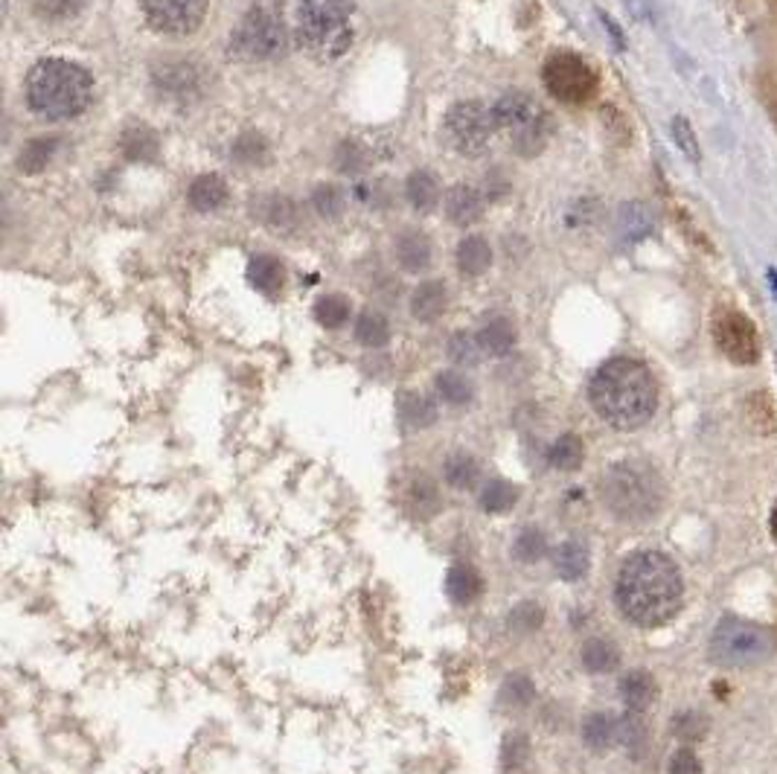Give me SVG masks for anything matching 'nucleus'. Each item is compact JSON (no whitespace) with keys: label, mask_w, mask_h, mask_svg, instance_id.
<instances>
[{"label":"nucleus","mask_w":777,"mask_h":774,"mask_svg":"<svg viewBox=\"0 0 777 774\" xmlns=\"http://www.w3.org/2000/svg\"><path fill=\"white\" fill-rule=\"evenodd\" d=\"M617 606L626 621L643 629L664 626L684 600V583L675 562L658 551H641L626 559L615 585Z\"/></svg>","instance_id":"1"},{"label":"nucleus","mask_w":777,"mask_h":774,"mask_svg":"<svg viewBox=\"0 0 777 774\" xmlns=\"http://www.w3.org/2000/svg\"><path fill=\"white\" fill-rule=\"evenodd\" d=\"M588 400L603 423H609L617 432H635L656 414V375L649 373L643 361L620 356V359L606 361L594 373L592 384H588Z\"/></svg>","instance_id":"2"},{"label":"nucleus","mask_w":777,"mask_h":774,"mask_svg":"<svg viewBox=\"0 0 777 774\" xmlns=\"http://www.w3.org/2000/svg\"><path fill=\"white\" fill-rule=\"evenodd\" d=\"M26 105L44 120H73L91 105L94 79L67 59H44L26 73Z\"/></svg>","instance_id":"3"},{"label":"nucleus","mask_w":777,"mask_h":774,"mask_svg":"<svg viewBox=\"0 0 777 774\" xmlns=\"http://www.w3.org/2000/svg\"><path fill=\"white\" fill-rule=\"evenodd\" d=\"M600 496L620 521H647L664 507V484L643 460H624L603 475Z\"/></svg>","instance_id":"4"},{"label":"nucleus","mask_w":777,"mask_h":774,"mask_svg":"<svg viewBox=\"0 0 777 774\" xmlns=\"http://www.w3.org/2000/svg\"><path fill=\"white\" fill-rule=\"evenodd\" d=\"M297 41L321 62L341 59L353 44V3L350 0H300Z\"/></svg>","instance_id":"5"},{"label":"nucleus","mask_w":777,"mask_h":774,"mask_svg":"<svg viewBox=\"0 0 777 774\" xmlns=\"http://www.w3.org/2000/svg\"><path fill=\"white\" fill-rule=\"evenodd\" d=\"M775 655V635L766 626L725 615L711 635V658L722 667H757Z\"/></svg>","instance_id":"6"},{"label":"nucleus","mask_w":777,"mask_h":774,"mask_svg":"<svg viewBox=\"0 0 777 774\" xmlns=\"http://www.w3.org/2000/svg\"><path fill=\"white\" fill-rule=\"evenodd\" d=\"M492 108H496L498 128L510 137V144L521 158H533L545 149L551 137V117L533 96L507 91Z\"/></svg>","instance_id":"7"},{"label":"nucleus","mask_w":777,"mask_h":774,"mask_svg":"<svg viewBox=\"0 0 777 774\" xmlns=\"http://www.w3.org/2000/svg\"><path fill=\"white\" fill-rule=\"evenodd\" d=\"M289 32L274 3H259L248 9L240 26L231 32V53L245 62H272L286 53Z\"/></svg>","instance_id":"8"},{"label":"nucleus","mask_w":777,"mask_h":774,"mask_svg":"<svg viewBox=\"0 0 777 774\" xmlns=\"http://www.w3.org/2000/svg\"><path fill=\"white\" fill-rule=\"evenodd\" d=\"M501 131L496 120V108L483 103H457L446 112L443 120V135L451 144V149L460 155H481Z\"/></svg>","instance_id":"9"},{"label":"nucleus","mask_w":777,"mask_h":774,"mask_svg":"<svg viewBox=\"0 0 777 774\" xmlns=\"http://www.w3.org/2000/svg\"><path fill=\"white\" fill-rule=\"evenodd\" d=\"M542 79H545V88L551 91V96H556L565 105L592 103L597 88H600L597 71L577 53H556V56L547 59Z\"/></svg>","instance_id":"10"},{"label":"nucleus","mask_w":777,"mask_h":774,"mask_svg":"<svg viewBox=\"0 0 777 774\" xmlns=\"http://www.w3.org/2000/svg\"><path fill=\"white\" fill-rule=\"evenodd\" d=\"M713 341L720 352L734 364H754L760 359V336L748 315L737 309H725L713 320Z\"/></svg>","instance_id":"11"},{"label":"nucleus","mask_w":777,"mask_h":774,"mask_svg":"<svg viewBox=\"0 0 777 774\" xmlns=\"http://www.w3.org/2000/svg\"><path fill=\"white\" fill-rule=\"evenodd\" d=\"M143 15L155 32L190 35L207 15V0H140Z\"/></svg>","instance_id":"12"},{"label":"nucleus","mask_w":777,"mask_h":774,"mask_svg":"<svg viewBox=\"0 0 777 774\" xmlns=\"http://www.w3.org/2000/svg\"><path fill=\"white\" fill-rule=\"evenodd\" d=\"M155 88L175 99H187L201 91V71L190 62H167L155 71Z\"/></svg>","instance_id":"13"},{"label":"nucleus","mask_w":777,"mask_h":774,"mask_svg":"<svg viewBox=\"0 0 777 774\" xmlns=\"http://www.w3.org/2000/svg\"><path fill=\"white\" fill-rule=\"evenodd\" d=\"M446 213L460 227H472L483 216V195L472 184H455L446 195Z\"/></svg>","instance_id":"14"},{"label":"nucleus","mask_w":777,"mask_h":774,"mask_svg":"<svg viewBox=\"0 0 777 774\" xmlns=\"http://www.w3.org/2000/svg\"><path fill=\"white\" fill-rule=\"evenodd\" d=\"M446 304H449V295H446V286L437 283V279H428V283H419L411 295V315L417 320H425L432 324L446 311Z\"/></svg>","instance_id":"15"},{"label":"nucleus","mask_w":777,"mask_h":774,"mask_svg":"<svg viewBox=\"0 0 777 774\" xmlns=\"http://www.w3.org/2000/svg\"><path fill=\"white\" fill-rule=\"evenodd\" d=\"M396 259H400V265L405 272H425L428 263H432V242H428V236L419 231L402 233L400 240H396Z\"/></svg>","instance_id":"16"},{"label":"nucleus","mask_w":777,"mask_h":774,"mask_svg":"<svg viewBox=\"0 0 777 774\" xmlns=\"http://www.w3.org/2000/svg\"><path fill=\"white\" fill-rule=\"evenodd\" d=\"M481 591H483V580L472 565L457 562V565L449 568V574H446V594H449L455 603L466 606V603H472V600L481 597Z\"/></svg>","instance_id":"17"},{"label":"nucleus","mask_w":777,"mask_h":774,"mask_svg":"<svg viewBox=\"0 0 777 774\" xmlns=\"http://www.w3.org/2000/svg\"><path fill=\"white\" fill-rule=\"evenodd\" d=\"M248 279H251V286L257 288V291L274 297L283 288L286 268L280 265V259H274V256L268 254H257L248 263Z\"/></svg>","instance_id":"18"},{"label":"nucleus","mask_w":777,"mask_h":774,"mask_svg":"<svg viewBox=\"0 0 777 774\" xmlns=\"http://www.w3.org/2000/svg\"><path fill=\"white\" fill-rule=\"evenodd\" d=\"M620 696H624L626 708L632 713H641L647 711L649 704L656 702L658 696V687L656 679L649 676V672H629L624 681H620Z\"/></svg>","instance_id":"19"},{"label":"nucleus","mask_w":777,"mask_h":774,"mask_svg":"<svg viewBox=\"0 0 777 774\" xmlns=\"http://www.w3.org/2000/svg\"><path fill=\"white\" fill-rule=\"evenodd\" d=\"M492 265V251H489L487 240L481 236H466L460 245H457V268L466 277H481Z\"/></svg>","instance_id":"20"},{"label":"nucleus","mask_w":777,"mask_h":774,"mask_svg":"<svg viewBox=\"0 0 777 774\" xmlns=\"http://www.w3.org/2000/svg\"><path fill=\"white\" fill-rule=\"evenodd\" d=\"M553 562H556V574H560L562 580L574 583V580L585 576L592 556H588V548H585L579 539H568V542L560 544V551H556Z\"/></svg>","instance_id":"21"},{"label":"nucleus","mask_w":777,"mask_h":774,"mask_svg":"<svg viewBox=\"0 0 777 774\" xmlns=\"http://www.w3.org/2000/svg\"><path fill=\"white\" fill-rule=\"evenodd\" d=\"M227 201V184L219 176H199L190 184V204L199 213H210L219 210Z\"/></svg>","instance_id":"22"},{"label":"nucleus","mask_w":777,"mask_h":774,"mask_svg":"<svg viewBox=\"0 0 777 774\" xmlns=\"http://www.w3.org/2000/svg\"><path fill=\"white\" fill-rule=\"evenodd\" d=\"M478 341H481V347L487 356H496V359H501V356H507V352L515 347V327L507 318L489 320L487 327L478 332Z\"/></svg>","instance_id":"23"},{"label":"nucleus","mask_w":777,"mask_h":774,"mask_svg":"<svg viewBox=\"0 0 777 774\" xmlns=\"http://www.w3.org/2000/svg\"><path fill=\"white\" fill-rule=\"evenodd\" d=\"M396 407H400V420L408 428H428L437 420V407L423 393H402Z\"/></svg>","instance_id":"24"},{"label":"nucleus","mask_w":777,"mask_h":774,"mask_svg":"<svg viewBox=\"0 0 777 774\" xmlns=\"http://www.w3.org/2000/svg\"><path fill=\"white\" fill-rule=\"evenodd\" d=\"M405 195H408L411 208L419 210V213H428L437 204V199H440V187H437L434 176H428V172H414L408 178V184H405Z\"/></svg>","instance_id":"25"},{"label":"nucleus","mask_w":777,"mask_h":774,"mask_svg":"<svg viewBox=\"0 0 777 774\" xmlns=\"http://www.w3.org/2000/svg\"><path fill=\"white\" fill-rule=\"evenodd\" d=\"M355 338H359V343L370 347V350H379V347H385L391 341V324L379 311H364L359 324H355Z\"/></svg>","instance_id":"26"},{"label":"nucleus","mask_w":777,"mask_h":774,"mask_svg":"<svg viewBox=\"0 0 777 774\" xmlns=\"http://www.w3.org/2000/svg\"><path fill=\"white\" fill-rule=\"evenodd\" d=\"M437 393H440V400L449 402V405H466V402H472L475 384L469 382L464 373L446 370V373L437 375Z\"/></svg>","instance_id":"27"},{"label":"nucleus","mask_w":777,"mask_h":774,"mask_svg":"<svg viewBox=\"0 0 777 774\" xmlns=\"http://www.w3.org/2000/svg\"><path fill=\"white\" fill-rule=\"evenodd\" d=\"M56 149H58L56 137H35V140H30V144L24 146L18 167H21V172H41V169L47 167L50 160H53Z\"/></svg>","instance_id":"28"},{"label":"nucleus","mask_w":777,"mask_h":774,"mask_svg":"<svg viewBox=\"0 0 777 774\" xmlns=\"http://www.w3.org/2000/svg\"><path fill=\"white\" fill-rule=\"evenodd\" d=\"M583 457H585L583 443H579V437H574V434H565V437H560L551 448H547V460H551L553 469H562V471L577 469V466L583 464Z\"/></svg>","instance_id":"29"},{"label":"nucleus","mask_w":777,"mask_h":774,"mask_svg":"<svg viewBox=\"0 0 777 774\" xmlns=\"http://www.w3.org/2000/svg\"><path fill=\"white\" fill-rule=\"evenodd\" d=\"M617 661H620V653H617V647H615V644H609V640L594 638V640H588V644L583 647V664L592 672L615 670Z\"/></svg>","instance_id":"30"},{"label":"nucleus","mask_w":777,"mask_h":774,"mask_svg":"<svg viewBox=\"0 0 777 774\" xmlns=\"http://www.w3.org/2000/svg\"><path fill=\"white\" fill-rule=\"evenodd\" d=\"M617 734H620V725H617L611 717H606V713H594V717H588V722H585L583 728L585 743L597 751L609 749V745L617 740Z\"/></svg>","instance_id":"31"},{"label":"nucleus","mask_w":777,"mask_h":774,"mask_svg":"<svg viewBox=\"0 0 777 774\" xmlns=\"http://www.w3.org/2000/svg\"><path fill=\"white\" fill-rule=\"evenodd\" d=\"M120 149L129 160H152L158 155V140L149 128H129L123 135Z\"/></svg>","instance_id":"32"},{"label":"nucleus","mask_w":777,"mask_h":774,"mask_svg":"<svg viewBox=\"0 0 777 774\" xmlns=\"http://www.w3.org/2000/svg\"><path fill=\"white\" fill-rule=\"evenodd\" d=\"M519 501V489L507 480H489L481 492V507L487 512H507Z\"/></svg>","instance_id":"33"},{"label":"nucleus","mask_w":777,"mask_h":774,"mask_svg":"<svg viewBox=\"0 0 777 774\" xmlns=\"http://www.w3.org/2000/svg\"><path fill=\"white\" fill-rule=\"evenodd\" d=\"M446 480H449L455 489H469L478 480V464H475L472 455L466 452H457L446 460Z\"/></svg>","instance_id":"34"},{"label":"nucleus","mask_w":777,"mask_h":774,"mask_svg":"<svg viewBox=\"0 0 777 774\" xmlns=\"http://www.w3.org/2000/svg\"><path fill=\"white\" fill-rule=\"evenodd\" d=\"M483 356V347L478 341V336H469V332H457L449 341V359L460 368H475Z\"/></svg>","instance_id":"35"},{"label":"nucleus","mask_w":777,"mask_h":774,"mask_svg":"<svg viewBox=\"0 0 777 774\" xmlns=\"http://www.w3.org/2000/svg\"><path fill=\"white\" fill-rule=\"evenodd\" d=\"M315 318L321 320L327 329H338L344 327L347 318H350V304H347L341 295H327L315 304Z\"/></svg>","instance_id":"36"},{"label":"nucleus","mask_w":777,"mask_h":774,"mask_svg":"<svg viewBox=\"0 0 777 774\" xmlns=\"http://www.w3.org/2000/svg\"><path fill=\"white\" fill-rule=\"evenodd\" d=\"M82 7H85V0H33L35 15L44 18V21H53V24L76 18L82 12Z\"/></svg>","instance_id":"37"},{"label":"nucleus","mask_w":777,"mask_h":774,"mask_svg":"<svg viewBox=\"0 0 777 774\" xmlns=\"http://www.w3.org/2000/svg\"><path fill=\"white\" fill-rule=\"evenodd\" d=\"M670 128H673V140L675 146H679V152L684 155L690 163H699V160H702V146H699V137L696 131H693V126H690L688 117H681V114L673 117Z\"/></svg>","instance_id":"38"},{"label":"nucleus","mask_w":777,"mask_h":774,"mask_svg":"<svg viewBox=\"0 0 777 774\" xmlns=\"http://www.w3.org/2000/svg\"><path fill=\"white\" fill-rule=\"evenodd\" d=\"M545 551H547L545 536H542V530H536V527L521 530L519 539H515L513 544L515 559H521V562H536V559L545 556Z\"/></svg>","instance_id":"39"},{"label":"nucleus","mask_w":777,"mask_h":774,"mask_svg":"<svg viewBox=\"0 0 777 774\" xmlns=\"http://www.w3.org/2000/svg\"><path fill=\"white\" fill-rule=\"evenodd\" d=\"M312 204L318 208V213H321V216L336 219V216H341V210H344V192L332 184H321L318 190L312 192Z\"/></svg>","instance_id":"40"},{"label":"nucleus","mask_w":777,"mask_h":774,"mask_svg":"<svg viewBox=\"0 0 777 774\" xmlns=\"http://www.w3.org/2000/svg\"><path fill=\"white\" fill-rule=\"evenodd\" d=\"M620 231H624L629 240H638V236L649 233L647 210H643L641 204H624V210H620Z\"/></svg>","instance_id":"41"},{"label":"nucleus","mask_w":777,"mask_h":774,"mask_svg":"<svg viewBox=\"0 0 777 774\" xmlns=\"http://www.w3.org/2000/svg\"><path fill=\"white\" fill-rule=\"evenodd\" d=\"M233 155L242 160V163H259V160L268 155V146L259 135H242L233 146Z\"/></svg>","instance_id":"42"},{"label":"nucleus","mask_w":777,"mask_h":774,"mask_svg":"<svg viewBox=\"0 0 777 774\" xmlns=\"http://www.w3.org/2000/svg\"><path fill=\"white\" fill-rule=\"evenodd\" d=\"M542 621H545V615H542V608H539L536 603H521V606L513 608V615H510V626H513L515 632H533Z\"/></svg>","instance_id":"43"},{"label":"nucleus","mask_w":777,"mask_h":774,"mask_svg":"<svg viewBox=\"0 0 777 774\" xmlns=\"http://www.w3.org/2000/svg\"><path fill=\"white\" fill-rule=\"evenodd\" d=\"M265 219L274 224V227H291L295 224V208H291V201L286 199H272L268 201V208H265Z\"/></svg>","instance_id":"44"},{"label":"nucleus","mask_w":777,"mask_h":774,"mask_svg":"<svg viewBox=\"0 0 777 774\" xmlns=\"http://www.w3.org/2000/svg\"><path fill=\"white\" fill-rule=\"evenodd\" d=\"M670 774H702V763L690 749H679L670 760Z\"/></svg>","instance_id":"45"},{"label":"nucleus","mask_w":777,"mask_h":774,"mask_svg":"<svg viewBox=\"0 0 777 774\" xmlns=\"http://www.w3.org/2000/svg\"><path fill=\"white\" fill-rule=\"evenodd\" d=\"M504 696L513 699V704H528L533 699V685L524 676H513V679H507Z\"/></svg>","instance_id":"46"},{"label":"nucleus","mask_w":777,"mask_h":774,"mask_svg":"<svg viewBox=\"0 0 777 774\" xmlns=\"http://www.w3.org/2000/svg\"><path fill=\"white\" fill-rule=\"evenodd\" d=\"M600 21H603V26H606V30H609L611 35H615V44H617V47H624V32L617 30L615 21H611V18L606 15V12H600Z\"/></svg>","instance_id":"47"},{"label":"nucleus","mask_w":777,"mask_h":774,"mask_svg":"<svg viewBox=\"0 0 777 774\" xmlns=\"http://www.w3.org/2000/svg\"><path fill=\"white\" fill-rule=\"evenodd\" d=\"M769 286H771V295H775L777 300V268H769Z\"/></svg>","instance_id":"48"},{"label":"nucleus","mask_w":777,"mask_h":774,"mask_svg":"<svg viewBox=\"0 0 777 774\" xmlns=\"http://www.w3.org/2000/svg\"><path fill=\"white\" fill-rule=\"evenodd\" d=\"M771 536H775V542H777V507L775 512H771Z\"/></svg>","instance_id":"49"}]
</instances>
